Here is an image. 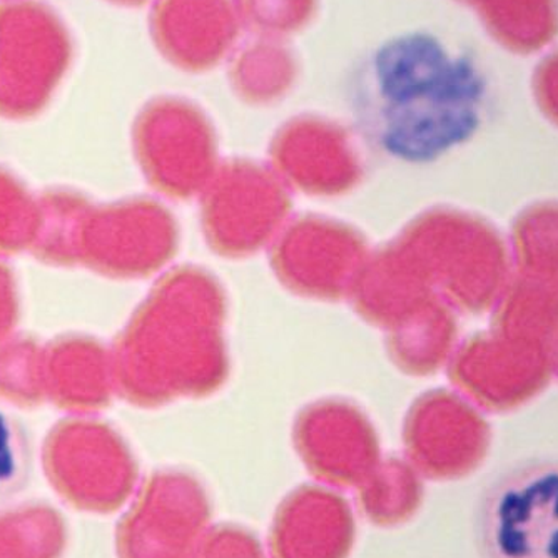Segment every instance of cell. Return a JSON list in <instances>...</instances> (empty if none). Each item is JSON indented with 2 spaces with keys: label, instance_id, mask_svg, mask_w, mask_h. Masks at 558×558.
<instances>
[{
  "label": "cell",
  "instance_id": "8992f818",
  "mask_svg": "<svg viewBox=\"0 0 558 558\" xmlns=\"http://www.w3.org/2000/svg\"><path fill=\"white\" fill-rule=\"evenodd\" d=\"M39 218L31 255L56 268L81 263L84 226L89 203L77 191L64 186L47 187L37 194Z\"/></svg>",
  "mask_w": 558,
  "mask_h": 558
},
{
  "label": "cell",
  "instance_id": "9c48e42d",
  "mask_svg": "<svg viewBox=\"0 0 558 558\" xmlns=\"http://www.w3.org/2000/svg\"><path fill=\"white\" fill-rule=\"evenodd\" d=\"M37 218V194L15 172L0 166V258L31 251Z\"/></svg>",
  "mask_w": 558,
  "mask_h": 558
},
{
  "label": "cell",
  "instance_id": "8fae6325",
  "mask_svg": "<svg viewBox=\"0 0 558 558\" xmlns=\"http://www.w3.org/2000/svg\"><path fill=\"white\" fill-rule=\"evenodd\" d=\"M21 322V294L11 266L0 258V341L15 333Z\"/></svg>",
  "mask_w": 558,
  "mask_h": 558
},
{
  "label": "cell",
  "instance_id": "30bf717a",
  "mask_svg": "<svg viewBox=\"0 0 558 558\" xmlns=\"http://www.w3.org/2000/svg\"><path fill=\"white\" fill-rule=\"evenodd\" d=\"M33 448L22 423L0 410V504L29 484Z\"/></svg>",
  "mask_w": 558,
  "mask_h": 558
},
{
  "label": "cell",
  "instance_id": "ba28073f",
  "mask_svg": "<svg viewBox=\"0 0 558 558\" xmlns=\"http://www.w3.org/2000/svg\"><path fill=\"white\" fill-rule=\"evenodd\" d=\"M0 401L34 410L46 403L44 343L33 335L0 341Z\"/></svg>",
  "mask_w": 558,
  "mask_h": 558
},
{
  "label": "cell",
  "instance_id": "277c9868",
  "mask_svg": "<svg viewBox=\"0 0 558 558\" xmlns=\"http://www.w3.org/2000/svg\"><path fill=\"white\" fill-rule=\"evenodd\" d=\"M50 487L81 510H108L124 497V465L118 445L102 426L84 418L61 420L43 445Z\"/></svg>",
  "mask_w": 558,
  "mask_h": 558
},
{
  "label": "cell",
  "instance_id": "6da1fadb",
  "mask_svg": "<svg viewBox=\"0 0 558 558\" xmlns=\"http://www.w3.org/2000/svg\"><path fill=\"white\" fill-rule=\"evenodd\" d=\"M350 108L369 147L398 161L432 162L476 133L484 86L475 69L435 36L404 33L363 56Z\"/></svg>",
  "mask_w": 558,
  "mask_h": 558
},
{
  "label": "cell",
  "instance_id": "52a82bcc",
  "mask_svg": "<svg viewBox=\"0 0 558 558\" xmlns=\"http://www.w3.org/2000/svg\"><path fill=\"white\" fill-rule=\"evenodd\" d=\"M64 548V519L49 505H19L0 512V558H61Z\"/></svg>",
  "mask_w": 558,
  "mask_h": 558
},
{
  "label": "cell",
  "instance_id": "7a4b0ae2",
  "mask_svg": "<svg viewBox=\"0 0 558 558\" xmlns=\"http://www.w3.org/2000/svg\"><path fill=\"white\" fill-rule=\"evenodd\" d=\"M72 59L62 19L39 0L0 2V118L27 121L49 105Z\"/></svg>",
  "mask_w": 558,
  "mask_h": 558
},
{
  "label": "cell",
  "instance_id": "3957f363",
  "mask_svg": "<svg viewBox=\"0 0 558 558\" xmlns=\"http://www.w3.org/2000/svg\"><path fill=\"white\" fill-rule=\"evenodd\" d=\"M480 541L487 558H558V462L497 480L482 504Z\"/></svg>",
  "mask_w": 558,
  "mask_h": 558
},
{
  "label": "cell",
  "instance_id": "5b68a950",
  "mask_svg": "<svg viewBox=\"0 0 558 558\" xmlns=\"http://www.w3.org/2000/svg\"><path fill=\"white\" fill-rule=\"evenodd\" d=\"M44 387L49 403L64 412H86L105 400V360L81 335H59L44 344Z\"/></svg>",
  "mask_w": 558,
  "mask_h": 558
}]
</instances>
